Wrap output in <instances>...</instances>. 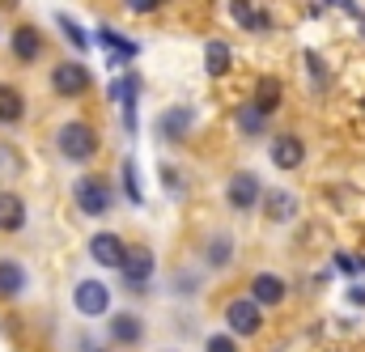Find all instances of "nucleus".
I'll list each match as a JSON object with an SVG mask.
<instances>
[{
	"instance_id": "1",
	"label": "nucleus",
	"mask_w": 365,
	"mask_h": 352,
	"mask_svg": "<svg viewBox=\"0 0 365 352\" xmlns=\"http://www.w3.org/2000/svg\"><path fill=\"white\" fill-rule=\"evenodd\" d=\"M56 140H60V153H64L68 162H90L93 153H98V132H93L90 123H81V119L64 123Z\"/></svg>"
},
{
	"instance_id": "2",
	"label": "nucleus",
	"mask_w": 365,
	"mask_h": 352,
	"mask_svg": "<svg viewBox=\"0 0 365 352\" xmlns=\"http://www.w3.org/2000/svg\"><path fill=\"white\" fill-rule=\"evenodd\" d=\"M73 200H77V208H81L86 217H106V212H110V182H106V178H98V175L77 178Z\"/></svg>"
},
{
	"instance_id": "3",
	"label": "nucleus",
	"mask_w": 365,
	"mask_h": 352,
	"mask_svg": "<svg viewBox=\"0 0 365 352\" xmlns=\"http://www.w3.org/2000/svg\"><path fill=\"white\" fill-rule=\"evenodd\" d=\"M225 204H230V208H238V212H247V208L264 204V187H259V178L251 175V170H238V175L225 182Z\"/></svg>"
},
{
	"instance_id": "4",
	"label": "nucleus",
	"mask_w": 365,
	"mask_h": 352,
	"mask_svg": "<svg viewBox=\"0 0 365 352\" xmlns=\"http://www.w3.org/2000/svg\"><path fill=\"white\" fill-rule=\"evenodd\" d=\"M225 323H230L234 336H259L264 314H259V306H255L251 297H234V301L225 306Z\"/></svg>"
},
{
	"instance_id": "5",
	"label": "nucleus",
	"mask_w": 365,
	"mask_h": 352,
	"mask_svg": "<svg viewBox=\"0 0 365 352\" xmlns=\"http://www.w3.org/2000/svg\"><path fill=\"white\" fill-rule=\"evenodd\" d=\"M73 306H77V314L98 319V314L110 310V289H106L102 280H81V284L73 289Z\"/></svg>"
},
{
	"instance_id": "6",
	"label": "nucleus",
	"mask_w": 365,
	"mask_h": 352,
	"mask_svg": "<svg viewBox=\"0 0 365 352\" xmlns=\"http://www.w3.org/2000/svg\"><path fill=\"white\" fill-rule=\"evenodd\" d=\"M51 89H56V93H64V98H81V93L90 89V68H86V64H77V60L56 64V73H51Z\"/></svg>"
},
{
	"instance_id": "7",
	"label": "nucleus",
	"mask_w": 365,
	"mask_h": 352,
	"mask_svg": "<svg viewBox=\"0 0 365 352\" xmlns=\"http://www.w3.org/2000/svg\"><path fill=\"white\" fill-rule=\"evenodd\" d=\"M90 255L98 267H123V259H128V247L115 238V234H93L90 238Z\"/></svg>"
},
{
	"instance_id": "8",
	"label": "nucleus",
	"mask_w": 365,
	"mask_h": 352,
	"mask_svg": "<svg viewBox=\"0 0 365 352\" xmlns=\"http://www.w3.org/2000/svg\"><path fill=\"white\" fill-rule=\"evenodd\" d=\"M264 217H268V221H276V225L293 221V217H297V195H293V191H284V187L264 191Z\"/></svg>"
},
{
	"instance_id": "9",
	"label": "nucleus",
	"mask_w": 365,
	"mask_h": 352,
	"mask_svg": "<svg viewBox=\"0 0 365 352\" xmlns=\"http://www.w3.org/2000/svg\"><path fill=\"white\" fill-rule=\"evenodd\" d=\"M306 162V145L297 140V136H276L272 140V166H280V170H297Z\"/></svg>"
},
{
	"instance_id": "10",
	"label": "nucleus",
	"mask_w": 365,
	"mask_h": 352,
	"mask_svg": "<svg viewBox=\"0 0 365 352\" xmlns=\"http://www.w3.org/2000/svg\"><path fill=\"white\" fill-rule=\"evenodd\" d=\"M251 301H255V306H280V301H284V280L272 276V271H259V276L251 280Z\"/></svg>"
},
{
	"instance_id": "11",
	"label": "nucleus",
	"mask_w": 365,
	"mask_h": 352,
	"mask_svg": "<svg viewBox=\"0 0 365 352\" xmlns=\"http://www.w3.org/2000/svg\"><path fill=\"white\" fill-rule=\"evenodd\" d=\"M153 267H158V264H153V251H149V247H132L119 271L128 276V284H145V280L153 276Z\"/></svg>"
},
{
	"instance_id": "12",
	"label": "nucleus",
	"mask_w": 365,
	"mask_h": 352,
	"mask_svg": "<svg viewBox=\"0 0 365 352\" xmlns=\"http://www.w3.org/2000/svg\"><path fill=\"white\" fill-rule=\"evenodd\" d=\"M21 225H26V200L17 191H0V229L17 234Z\"/></svg>"
},
{
	"instance_id": "13",
	"label": "nucleus",
	"mask_w": 365,
	"mask_h": 352,
	"mask_svg": "<svg viewBox=\"0 0 365 352\" xmlns=\"http://www.w3.org/2000/svg\"><path fill=\"white\" fill-rule=\"evenodd\" d=\"M110 340L115 344H140L145 340V323L136 314H115L110 319Z\"/></svg>"
},
{
	"instance_id": "14",
	"label": "nucleus",
	"mask_w": 365,
	"mask_h": 352,
	"mask_svg": "<svg viewBox=\"0 0 365 352\" xmlns=\"http://www.w3.org/2000/svg\"><path fill=\"white\" fill-rule=\"evenodd\" d=\"M191 106H175V110H166L162 115V140H182L187 132H191Z\"/></svg>"
},
{
	"instance_id": "15",
	"label": "nucleus",
	"mask_w": 365,
	"mask_h": 352,
	"mask_svg": "<svg viewBox=\"0 0 365 352\" xmlns=\"http://www.w3.org/2000/svg\"><path fill=\"white\" fill-rule=\"evenodd\" d=\"M26 289V267L17 259H0V297H21Z\"/></svg>"
},
{
	"instance_id": "16",
	"label": "nucleus",
	"mask_w": 365,
	"mask_h": 352,
	"mask_svg": "<svg viewBox=\"0 0 365 352\" xmlns=\"http://www.w3.org/2000/svg\"><path fill=\"white\" fill-rule=\"evenodd\" d=\"M234 128H238L242 136H259V132L268 128V115H264L255 102H247V106H238V110H234Z\"/></svg>"
},
{
	"instance_id": "17",
	"label": "nucleus",
	"mask_w": 365,
	"mask_h": 352,
	"mask_svg": "<svg viewBox=\"0 0 365 352\" xmlns=\"http://www.w3.org/2000/svg\"><path fill=\"white\" fill-rule=\"evenodd\" d=\"M230 259H234V238H230V234H212L208 247H204V264L208 267H225Z\"/></svg>"
},
{
	"instance_id": "18",
	"label": "nucleus",
	"mask_w": 365,
	"mask_h": 352,
	"mask_svg": "<svg viewBox=\"0 0 365 352\" xmlns=\"http://www.w3.org/2000/svg\"><path fill=\"white\" fill-rule=\"evenodd\" d=\"M26 115V98L17 86H0V123H17Z\"/></svg>"
},
{
	"instance_id": "19",
	"label": "nucleus",
	"mask_w": 365,
	"mask_h": 352,
	"mask_svg": "<svg viewBox=\"0 0 365 352\" xmlns=\"http://www.w3.org/2000/svg\"><path fill=\"white\" fill-rule=\"evenodd\" d=\"M38 51H43V38H38V30H34V26H21V30L13 34V56L30 64Z\"/></svg>"
},
{
	"instance_id": "20",
	"label": "nucleus",
	"mask_w": 365,
	"mask_h": 352,
	"mask_svg": "<svg viewBox=\"0 0 365 352\" xmlns=\"http://www.w3.org/2000/svg\"><path fill=\"white\" fill-rule=\"evenodd\" d=\"M204 68H208V77H225V73H230V43L212 38V43L204 47Z\"/></svg>"
},
{
	"instance_id": "21",
	"label": "nucleus",
	"mask_w": 365,
	"mask_h": 352,
	"mask_svg": "<svg viewBox=\"0 0 365 352\" xmlns=\"http://www.w3.org/2000/svg\"><path fill=\"white\" fill-rule=\"evenodd\" d=\"M230 13H234V21H238V26H247V30H268V26H272V17H268V13H259V9H251V0H234V4H230Z\"/></svg>"
},
{
	"instance_id": "22",
	"label": "nucleus",
	"mask_w": 365,
	"mask_h": 352,
	"mask_svg": "<svg viewBox=\"0 0 365 352\" xmlns=\"http://www.w3.org/2000/svg\"><path fill=\"white\" fill-rule=\"evenodd\" d=\"M98 43L115 51V56H110V64H128V60L136 56V43H132V38H119V34H110V30H98Z\"/></svg>"
},
{
	"instance_id": "23",
	"label": "nucleus",
	"mask_w": 365,
	"mask_h": 352,
	"mask_svg": "<svg viewBox=\"0 0 365 352\" xmlns=\"http://www.w3.org/2000/svg\"><path fill=\"white\" fill-rule=\"evenodd\" d=\"M280 77H264V81H259V86H255V106H259V110H264V115H272L276 106H280Z\"/></svg>"
},
{
	"instance_id": "24",
	"label": "nucleus",
	"mask_w": 365,
	"mask_h": 352,
	"mask_svg": "<svg viewBox=\"0 0 365 352\" xmlns=\"http://www.w3.org/2000/svg\"><path fill=\"white\" fill-rule=\"evenodd\" d=\"M123 191H128V200H132V204H145L140 175H136V162H132V157H123Z\"/></svg>"
},
{
	"instance_id": "25",
	"label": "nucleus",
	"mask_w": 365,
	"mask_h": 352,
	"mask_svg": "<svg viewBox=\"0 0 365 352\" xmlns=\"http://www.w3.org/2000/svg\"><path fill=\"white\" fill-rule=\"evenodd\" d=\"M56 26H60V30H64V34H68V43H73V47H77V51H86V47H90V38H86V34H81V26H77V21H73V17H64V13H60V17H56Z\"/></svg>"
},
{
	"instance_id": "26",
	"label": "nucleus",
	"mask_w": 365,
	"mask_h": 352,
	"mask_svg": "<svg viewBox=\"0 0 365 352\" xmlns=\"http://www.w3.org/2000/svg\"><path fill=\"white\" fill-rule=\"evenodd\" d=\"M336 267H340L344 276H361V271H365V259H361V255H344V251H340V255H336Z\"/></svg>"
},
{
	"instance_id": "27",
	"label": "nucleus",
	"mask_w": 365,
	"mask_h": 352,
	"mask_svg": "<svg viewBox=\"0 0 365 352\" xmlns=\"http://www.w3.org/2000/svg\"><path fill=\"white\" fill-rule=\"evenodd\" d=\"M204 352H238V344H234V336H221L217 331V336L204 340Z\"/></svg>"
},
{
	"instance_id": "28",
	"label": "nucleus",
	"mask_w": 365,
	"mask_h": 352,
	"mask_svg": "<svg viewBox=\"0 0 365 352\" xmlns=\"http://www.w3.org/2000/svg\"><path fill=\"white\" fill-rule=\"evenodd\" d=\"M327 4H336V9H344L349 17H357V21H361V34H365V13L357 9V0H327Z\"/></svg>"
},
{
	"instance_id": "29",
	"label": "nucleus",
	"mask_w": 365,
	"mask_h": 352,
	"mask_svg": "<svg viewBox=\"0 0 365 352\" xmlns=\"http://www.w3.org/2000/svg\"><path fill=\"white\" fill-rule=\"evenodd\" d=\"M158 4H162V0H128V9H132V13H153Z\"/></svg>"
},
{
	"instance_id": "30",
	"label": "nucleus",
	"mask_w": 365,
	"mask_h": 352,
	"mask_svg": "<svg viewBox=\"0 0 365 352\" xmlns=\"http://www.w3.org/2000/svg\"><path fill=\"white\" fill-rule=\"evenodd\" d=\"M349 301L353 306H365V289H349Z\"/></svg>"
}]
</instances>
